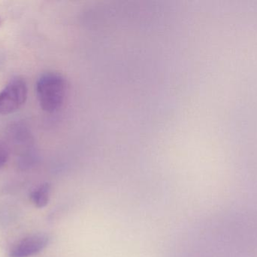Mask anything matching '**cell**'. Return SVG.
Segmentation results:
<instances>
[{
  "label": "cell",
  "mask_w": 257,
  "mask_h": 257,
  "mask_svg": "<svg viewBox=\"0 0 257 257\" xmlns=\"http://www.w3.org/2000/svg\"><path fill=\"white\" fill-rule=\"evenodd\" d=\"M9 154L7 147L0 142V170L4 167L9 160Z\"/></svg>",
  "instance_id": "5"
},
{
  "label": "cell",
  "mask_w": 257,
  "mask_h": 257,
  "mask_svg": "<svg viewBox=\"0 0 257 257\" xmlns=\"http://www.w3.org/2000/svg\"><path fill=\"white\" fill-rule=\"evenodd\" d=\"M51 186L49 184H41L32 191L30 199L36 208H45L50 200Z\"/></svg>",
  "instance_id": "4"
},
{
  "label": "cell",
  "mask_w": 257,
  "mask_h": 257,
  "mask_svg": "<svg viewBox=\"0 0 257 257\" xmlns=\"http://www.w3.org/2000/svg\"><path fill=\"white\" fill-rule=\"evenodd\" d=\"M66 91V80L57 72H45L36 82V95L39 104L47 113H55L61 108Z\"/></svg>",
  "instance_id": "1"
},
{
  "label": "cell",
  "mask_w": 257,
  "mask_h": 257,
  "mask_svg": "<svg viewBox=\"0 0 257 257\" xmlns=\"http://www.w3.org/2000/svg\"><path fill=\"white\" fill-rule=\"evenodd\" d=\"M49 237L45 234H33L23 238L12 247L9 257H30L40 253L48 246Z\"/></svg>",
  "instance_id": "3"
},
{
  "label": "cell",
  "mask_w": 257,
  "mask_h": 257,
  "mask_svg": "<svg viewBox=\"0 0 257 257\" xmlns=\"http://www.w3.org/2000/svg\"><path fill=\"white\" fill-rule=\"evenodd\" d=\"M1 23H2L1 18H0V25H1Z\"/></svg>",
  "instance_id": "6"
},
{
  "label": "cell",
  "mask_w": 257,
  "mask_h": 257,
  "mask_svg": "<svg viewBox=\"0 0 257 257\" xmlns=\"http://www.w3.org/2000/svg\"><path fill=\"white\" fill-rule=\"evenodd\" d=\"M27 98V85L23 78H14L0 92V115H8L19 110Z\"/></svg>",
  "instance_id": "2"
}]
</instances>
